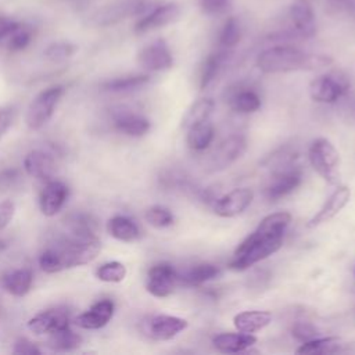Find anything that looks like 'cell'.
Listing matches in <instances>:
<instances>
[{
	"label": "cell",
	"mask_w": 355,
	"mask_h": 355,
	"mask_svg": "<svg viewBox=\"0 0 355 355\" xmlns=\"http://www.w3.org/2000/svg\"><path fill=\"white\" fill-rule=\"evenodd\" d=\"M312 168L330 184H340V154L326 137L315 139L308 148Z\"/></svg>",
	"instance_id": "obj_4"
},
{
	"label": "cell",
	"mask_w": 355,
	"mask_h": 355,
	"mask_svg": "<svg viewBox=\"0 0 355 355\" xmlns=\"http://www.w3.org/2000/svg\"><path fill=\"white\" fill-rule=\"evenodd\" d=\"M247 150V140L243 135H232L223 139L208 161V172H219L236 162Z\"/></svg>",
	"instance_id": "obj_7"
},
{
	"label": "cell",
	"mask_w": 355,
	"mask_h": 355,
	"mask_svg": "<svg viewBox=\"0 0 355 355\" xmlns=\"http://www.w3.org/2000/svg\"><path fill=\"white\" fill-rule=\"evenodd\" d=\"M114 308L115 306L111 300H101L93 304L86 312L78 315L75 318V324L87 330L101 329L111 320Z\"/></svg>",
	"instance_id": "obj_17"
},
{
	"label": "cell",
	"mask_w": 355,
	"mask_h": 355,
	"mask_svg": "<svg viewBox=\"0 0 355 355\" xmlns=\"http://www.w3.org/2000/svg\"><path fill=\"white\" fill-rule=\"evenodd\" d=\"M137 61L147 71H165L172 67L173 57L168 44L159 39L143 47Z\"/></svg>",
	"instance_id": "obj_12"
},
{
	"label": "cell",
	"mask_w": 355,
	"mask_h": 355,
	"mask_svg": "<svg viewBox=\"0 0 355 355\" xmlns=\"http://www.w3.org/2000/svg\"><path fill=\"white\" fill-rule=\"evenodd\" d=\"M14 119V114L12 110L10 108H3L0 110V139L3 137V135L8 130V128L11 126Z\"/></svg>",
	"instance_id": "obj_42"
},
{
	"label": "cell",
	"mask_w": 355,
	"mask_h": 355,
	"mask_svg": "<svg viewBox=\"0 0 355 355\" xmlns=\"http://www.w3.org/2000/svg\"><path fill=\"white\" fill-rule=\"evenodd\" d=\"M62 94V86H53L40 92L31 101L25 116V122L31 130H39L50 121Z\"/></svg>",
	"instance_id": "obj_5"
},
{
	"label": "cell",
	"mask_w": 355,
	"mask_h": 355,
	"mask_svg": "<svg viewBox=\"0 0 355 355\" xmlns=\"http://www.w3.org/2000/svg\"><path fill=\"white\" fill-rule=\"evenodd\" d=\"M331 58L322 54H309L293 46H273L257 57V67L265 73L293 71H316L331 64Z\"/></svg>",
	"instance_id": "obj_3"
},
{
	"label": "cell",
	"mask_w": 355,
	"mask_h": 355,
	"mask_svg": "<svg viewBox=\"0 0 355 355\" xmlns=\"http://www.w3.org/2000/svg\"><path fill=\"white\" fill-rule=\"evenodd\" d=\"M240 37H241L240 22L234 17L227 18L219 32V46L227 50L230 47H234L240 42Z\"/></svg>",
	"instance_id": "obj_32"
},
{
	"label": "cell",
	"mask_w": 355,
	"mask_h": 355,
	"mask_svg": "<svg viewBox=\"0 0 355 355\" xmlns=\"http://www.w3.org/2000/svg\"><path fill=\"white\" fill-rule=\"evenodd\" d=\"M288 15L297 35L312 37L316 32L315 12L308 0H295L288 10Z\"/></svg>",
	"instance_id": "obj_16"
},
{
	"label": "cell",
	"mask_w": 355,
	"mask_h": 355,
	"mask_svg": "<svg viewBox=\"0 0 355 355\" xmlns=\"http://www.w3.org/2000/svg\"><path fill=\"white\" fill-rule=\"evenodd\" d=\"M272 320V313L268 311H244L233 318V324L239 331L255 333L266 327Z\"/></svg>",
	"instance_id": "obj_23"
},
{
	"label": "cell",
	"mask_w": 355,
	"mask_h": 355,
	"mask_svg": "<svg viewBox=\"0 0 355 355\" xmlns=\"http://www.w3.org/2000/svg\"><path fill=\"white\" fill-rule=\"evenodd\" d=\"M295 159H297L295 151H293L291 148H287V147H284V148L282 147V148L276 150L272 155H269L263 161V165H266L268 168H273L275 171H279V169L293 166Z\"/></svg>",
	"instance_id": "obj_35"
},
{
	"label": "cell",
	"mask_w": 355,
	"mask_h": 355,
	"mask_svg": "<svg viewBox=\"0 0 355 355\" xmlns=\"http://www.w3.org/2000/svg\"><path fill=\"white\" fill-rule=\"evenodd\" d=\"M101 244L97 236H75L62 244L44 250L39 257V265L46 273H57L64 269L86 265L100 252Z\"/></svg>",
	"instance_id": "obj_2"
},
{
	"label": "cell",
	"mask_w": 355,
	"mask_h": 355,
	"mask_svg": "<svg viewBox=\"0 0 355 355\" xmlns=\"http://www.w3.org/2000/svg\"><path fill=\"white\" fill-rule=\"evenodd\" d=\"M24 168L29 176L49 182L54 172V161L47 153L42 150H32L24 159Z\"/></svg>",
	"instance_id": "obj_19"
},
{
	"label": "cell",
	"mask_w": 355,
	"mask_h": 355,
	"mask_svg": "<svg viewBox=\"0 0 355 355\" xmlns=\"http://www.w3.org/2000/svg\"><path fill=\"white\" fill-rule=\"evenodd\" d=\"M73 47L71 44H67V43H57V44H53L50 46L47 50H46V55L53 60V61H60V60H64L67 57H69L72 53H73Z\"/></svg>",
	"instance_id": "obj_38"
},
{
	"label": "cell",
	"mask_w": 355,
	"mask_h": 355,
	"mask_svg": "<svg viewBox=\"0 0 355 355\" xmlns=\"http://www.w3.org/2000/svg\"><path fill=\"white\" fill-rule=\"evenodd\" d=\"M291 334L300 343H305L318 337V329L308 322H297L291 329Z\"/></svg>",
	"instance_id": "obj_37"
},
{
	"label": "cell",
	"mask_w": 355,
	"mask_h": 355,
	"mask_svg": "<svg viewBox=\"0 0 355 355\" xmlns=\"http://www.w3.org/2000/svg\"><path fill=\"white\" fill-rule=\"evenodd\" d=\"M351 198V189L347 186H338L329 198L323 202L320 209L309 219L308 227H316L324 222L333 219L349 201Z\"/></svg>",
	"instance_id": "obj_15"
},
{
	"label": "cell",
	"mask_w": 355,
	"mask_h": 355,
	"mask_svg": "<svg viewBox=\"0 0 355 355\" xmlns=\"http://www.w3.org/2000/svg\"><path fill=\"white\" fill-rule=\"evenodd\" d=\"M226 50H219L216 53H212L207 57L204 61V65L201 68V75H200V87L205 89L219 73L225 60H226Z\"/></svg>",
	"instance_id": "obj_31"
},
{
	"label": "cell",
	"mask_w": 355,
	"mask_h": 355,
	"mask_svg": "<svg viewBox=\"0 0 355 355\" xmlns=\"http://www.w3.org/2000/svg\"><path fill=\"white\" fill-rule=\"evenodd\" d=\"M180 14V8L176 3H164L154 7L143 18H140L135 26L137 33H146L158 28H162L173 22Z\"/></svg>",
	"instance_id": "obj_14"
},
{
	"label": "cell",
	"mask_w": 355,
	"mask_h": 355,
	"mask_svg": "<svg viewBox=\"0 0 355 355\" xmlns=\"http://www.w3.org/2000/svg\"><path fill=\"white\" fill-rule=\"evenodd\" d=\"M254 193L248 187H239L218 198L214 211L222 218H233L244 212L252 202Z\"/></svg>",
	"instance_id": "obj_11"
},
{
	"label": "cell",
	"mask_w": 355,
	"mask_h": 355,
	"mask_svg": "<svg viewBox=\"0 0 355 355\" xmlns=\"http://www.w3.org/2000/svg\"><path fill=\"white\" fill-rule=\"evenodd\" d=\"M215 103L212 98H200L197 100L194 104H191V107L187 110L183 121H182V126L184 129H189L190 126L208 121L212 111H214Z\"/></svg>",
	"instance_id": "obj_29"
},
{
	"label": "cell",
	"mask_w": 355,
	"mask_h": 355,
	"mask_svg": "<svg viewBox=\"0 0 355 355\" xmlns=\"http://www.w3.org/2000/svg\"><path fill=\"white\" fill-rule=\"evenodd\" d=\"M291 222L288 212H275L266 215L257 229L248 234L234 250L229 263L232 270H245L259 261L280 250L284 232Z\"/></svg>",
	"instance_id": "obj_1"
},
{
	"label": "cell",
	"mask_w": 355,
	"mask_h": 355,
	"mask_svg": "<svg viewBox=\"0 0 355 355\" xmlns=\"http://www.w3.org/2000/svg\"><path fill=\"white\" fill-rule=\"evenodd\" d=\"M329 8L334 12H348L354 10V4L351 0H329Z\"/></svg>",
	"instance_id": "obj_43"
},
{
	"label": "cell",
	"mask_w": 355,
	"mask_h": 355,
	"mask_svg": "<svg viewBox=\"0 0 355 355\" xmlns=\"http://www.w3.org/2000/svg\"><path fill=\"white\" fill-rule=\"evenodd\" d=\"M69 326V315L64 308L43 311L28 320V329L35 334H51Z\"/></svg>",
	"instance_id": "obj_13"
},
{
	"label": "cell",
	"mask_w": 355,
	"mask_h": 355,
	"mask_svg": "<svg viewBox=\"0 0 355 355\" xmlns=\"http://www.w3.org/2000/svg\"><path fill=\"white\" fill-rule=\"evenodd\" d=\"M15 214V204L11 200H4L0 202V230L8 226Z\"/></svg>",
	"instance_id": "obj_39"
},
{
	"label": "cell",
	"mask_w": 355,
	"mask_h": 355,
	"mask_svg": "<svg viewBox=\"0 0 355 355\" xmlns=\"http://www.w3.org/2000/svg\"><path fill=\"white\" fill-rule=\"evenodd\" d=\"M349 90V79L341 71L319 75L309 83V96L318 103L331 104L345 96Z\"/></svg>",
	"instance_id": "obj_6"
},
{
	"label": "cell",
	"mask_w": 355,
	"mask_h": 355,
	"mask_svg": "<svg viewBox=\"0 0 355 355\" xmlns=\"http://www.w3.org/2000/svg\"><path fill=\"white\" fill-rule=\"evenodd\" d=\"M189 326L186 319L171 315H154L143 322V333L155 341H168L175 338Z\"/></svg>",
	"instance_id": "obj_9"
},
{
	"label": "cell",
	"mask_w": 355,
	"mask_h": 355,
	"mask_svg": "<svg viewBox=\"0 0 355 355\" xmlns=\"http://www.w3.org/2000/svg\"><path fill=\"white\" fill-rule=\"evenodd\" d=\"M68 198V187L60 180H49L39 198L40 211L46 216H54Z\"/></svg>",
	"instance_id": "obj_18"
},
{
	"label": "cell",
	"mask_w": 355,
	"mask_h": 355,
	"mask_svg": "<svg viewBox=\"0 0 355 355\" xmlns=\"http://www.w3.org/2000/svg\"><path fill=\"white\" fill-rule=\"evenodd\" d=\"M214 133V125L209 122V119L196 123L187 129V146L194 151H202L212 143Z\"/></svg>",
	"instance_id": "obj_25"
},
{
	"label": "cell",
	"mask_w": 355,
	"mask_h": 355,
	"mask_svg": "<svg viewBox=\"0 0 355 355\" xmlns=\"http://www.w3.org/2000/svg\"><path fill=\"white\" fill-rule=\"evenodd\" d=\"M144 218H146V220H147L151 226H154V227H157V229L168 227V226H171V225L173 223V220H175L173 214H172L168 208H165V207H162V205H153V207H150V208L146 211Z\"/></svg>",
	"instance_id": "obj_36"
},
{
	"label": "cell",
	"mask_w": 355,
	"mask_h": 355,
	"mask_svg": "<svg viewBox=\"0 0 355 355\" xmlns=\"http://www.w3.org/2000/svg\"><path fill=\"white\" fill-rule=\"evenodd\" d=\"M49 347H51L55 351H72L78 348L82 343V337L71 330V327L61 329L58 331H54L49 334Z\"/></svg>",
	"instance_id": "obj_30"
},
{
	"label": "cell",
	"mask_w": 355,
	"mask_h": 355,
	"mask_svg": "<svg viewBox=\"0 0 355 355\" xmlns=\"http://www.w3.org/2000/svg\"><path fill=\"white\" fill-rule=\"evenodd\" d=\"M200 6L205 14L215 15L226 8L227 0H200Z\"/></svg>",
	"instance_id": "obj_40"
},
{
	"label": "cell",
	"mask_w": 355,
	"mask_h": 355,
	"mask_svg": "<svg viewBox=\"0 0 355 355\" xmlns=\"http://www.w3.org/2000/svg\"><path fill=\"white\" fill-rule=\"evenodd\" d=\"M14 354H19V355H40V349L33 343H31L29 340L19 338L15 343Z\"/></svg>",
	"instance_id": "obj_41"
},
{
	"label": "cell",
	"mask_w": 355,
	"mask_h": 355,
	"mask_svg": "<svg viewBox=\"0 0 355 355\" xmlns=\"http://www.w3.org/2000/svg\"><path fill=\"white\" fill-rule=\"evenodd\" d=\"M220 273V269L212 263H198L186 270L182 276H179V283L193 287L200 286L208 280L215 279Z\"/></svg>",
	"instance_id": "obj_27"
},
{
	"label": "cell",
	"mask_w": 355,
	"mask_h": 355,
	"mask_svg": "<svg viewBox=\"0 0 355 355\" xmlns=\"http://www.w3.org/2000/svg\"><path fill=\"white\" fill-rule=\"evenodd\" d=\"M301 171L295 166L275 171L270 182L265 187V197L270 201H276L294 191L301 184Z\"/></svg>",
	"instance_id": "obj_10"
},
{
	"label": "cell",
	"mask_w": 355,
	"mask_h": 355,
	"mask_svg": "<svg viewBox=\"0 0 355 355\" xmlns=\"http://www.w3.org/2000/svg\"><path fill=\"white\" fill-rule=\"evenodd\" d=\"M229 104L232 110L241 114H251L259 110L261 107V97L252 89H241L234 90L229 96Z\"/></svg>",
	"instance_id": "obj_26"
},
{
	"label": "cell",
	"mask_w": 355,
	"mask_h": 355,
	"mask_svg": "<svg viewBox=\"0 0 355 355\" xmlns=\"http://www.w3.org/2000/svg\"><path fill=\"white\" fill-rule=\"evenodd\" d=\"M29 43V35L26 32H17L10 40V47L14 50H21Z\"/></svg>",
	"instance_id": "obj_44"
},
{
	"label": "cell",
	"mask_w": 355,
	"mask_h": 355,
	"mask_svg": "<svg viewBox=\"0 0 355 355\" xmlns=\"http://www.w3.org/2000/svg\"><path fill=\"white\" fill-rule=\"evenodd\" d=\"M32 280L33 276L31 269H14L1 276V286L8 294L15 297H24L31 290Z\"/></svg>",
	"instance_id": "obj_22"
},
{
	"label": "cell",
	"mask_w": 355,
	"mask_h": 355,
	"mask_svg": "<svg viewBox=\"0 0 355 355\" xmlns=\"http://www.w3.org/2000/svg\"><path fill=\"white\" fill-rule=\"evenodd\" d=\"M179 283V275L176 269L168 262H159L153 265L147 272L146 288L158 298L171 295Z\"/></svg>",
	"instance_id": "obj_8"
},
{
	"label": "cell",
	"mask_w": 355,
	"mask_h": 355,
	"mask_svg": "<svg viewBox=\"0 0 355 355\" xmlns=\"http://www.w3.org/2000/svg\"><path fill=\"white\" fill-rule=\"evenodd\" d=\"M150 80L148 75H130V76H123V78H116L112 80H108L103 85L105 90L111 92H125V90H132L137 89L143 85H146Z\"/></svg>",
	"instance_id": "obj_34"
},
{
	"label": "cell",
	"mask_w": 355,
	"mask_h": 355,
	"mask_svg": "<svg viewBox=\"0 0 355 355\" xmlns=\"http://www.w3.org/2000/svg\"><path fill=\"white\" fill-rule=\"evenodd\" d=\"M126 276V266L119 261L105 262L96 270V277L105 283H119Z\"/></svg>",
	"instance_id": "obj_33"
},
{
	"label": "cell",
	"mask_w": 355,
	"mask_h": 355,
	"mask_svg": "<svg viewBox=\"0 0 355 355\" xmlns=\"http://www.w3.org/2000/svg\"><path fill=\"white\" fill-rule=\"evenodd\" d=\"M150 121L136 112H118L114 116V128L128 136L140 137L150 130Z\"/></svg>",
	"instance_id": "obj_21"
},
{
	"label": "cell",
	"mask_w": 355,
	"mask_h": 355,
	"mask_svg": "<svg viewBox=\"0 0 355 355\" xmlns=\"http://www.w3.org/2000/svg\"><path fill=\"white\" fill-rule=\"evenodd\" d=\"M12 29H14V25L10 21H7L6 18L0 17V39L4 37L6 35H8Z\"/></svg>",
	"instance_id": "obj_45"
},
{
	"label": "cell",
	"mask_w": 355,
	"mask_h": 355,
	"mask_svg": "<svg viewBox=\"0 0 355 355\" xmlns=\"http://www.w3.org/2000/svg\"><path fill=\"white\" fill-rule=\"evenodd\" d=\"M257 343V337L251 333H222L214 337V347L223 354L243 352Z\"/></svg>",
	"instance_id": "obj_20"
},
{
	"label": "cell",
	"mask_w": 355,
	"mask_h": 355,
	"mask_svg": "<svg viewBox=\"0 0 355 355\" xmlns=\"http://www.w3.org/2000/svg\"><path fill=\"white\" fill-rule=\"evenodd\" d=\"M107 229H108V233L119 241H126V243L135 241L140 236V230L137 225L130 218L123 215H116L111 218L107 223Z\"/></svg>",
	"instance_id": "obj_24"
},
{
	"label": "cell",
	"mask_w": 355,
	"mask_h": 355,
	"mask_svg": "<svg viewBox=\"0 0 355 355\" xmlns=\"http://www.w3.org/2000/svg\"><path fill=\"white\" fill-rule=\"evenodd\" d=\"M341 338L329 336V337H316L301 344L297 348V354H334L341 351Z\"/></svg>",
	"instance_id": "obj_28"
}]
</instances>
